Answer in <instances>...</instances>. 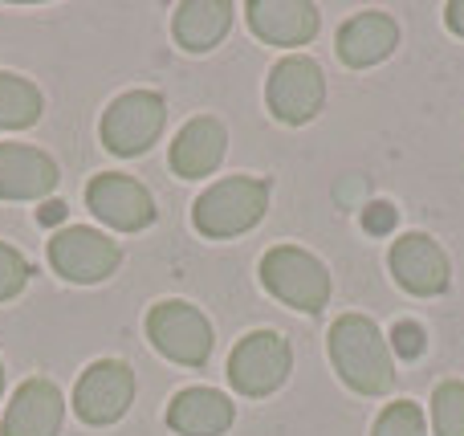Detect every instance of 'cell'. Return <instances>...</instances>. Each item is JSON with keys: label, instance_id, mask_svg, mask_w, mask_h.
I'll return each instance as SVG.
<instances>
[{"label": "cell", "instance_id": "15", "mask_svg": "<svg viewBox=\"0 0 464 436\" xmlns=\"http://www.w3.org/2000/svg\"><path fill=\"white\" fill-rule=\"evenodd\" d=\"M400 45V24L387 13H359L338 29V62L351 65V70H367V65H379L383 57L395 53Z\"/></svg>", "mask_w": 464, "mask_h": 436}, {"label": "cell", "instance_id": "5", "mask_svg": "<svg viewBox=\"0 0 464 436\" xmlns=\"http://www.w3.org/2000/svg\"><path fill=\"white\" fill-rule=\"evenodd\" d=\"M294 351L277 331H253L232 347L228 355V383L248 400L273 396L289 380Z\"/></svg>", "mask_w": 464, "mask_h": 436}, {"label": "cell", "instance_id": "18", "mask_svg": "<svg viewBox=\"0 0 464 436\" xmlns=\"http://www.w3.org/2000/svg\"><path fill=\"white\" fill-rule=\"evenodd\" d=\"M232 29V5L228 0H188L171 16V33L188 53H208L220 45V37Z\"/></svg>", "mask_w": 464, "mask_h": 436}, {"label": "cell", "instance_id": "8", "mask_svg": "<svg viewBox=\"0 0 464 436\" xmlns=\"http://www.w3.org/2000/svg\"><path fill=\"white\" fill-rule=\"evenodd\" d=\"M135 400V372L122 359H98L82 372L78 388H73V408L86 424L102 429L114 424Z\"/></svg>", "mask_w": 464, "mask_h": 436}, {"label": "cell", "instance_id": "19", "mask_svg": "<svg viewBox=\"0 0 464 436\" xmlns=\"http://www.w3.org/2000/svg\"><path fill=\"white\" fill-rule=\"evenodd\" d=\"M41 119V90L29 78L0 70V131H21Z\"/></svg>", "mask_w": 464, "mask_h": 436}, {"label": "cell", "instance_id": "23", "mask_svg": "<svg viewBox=\"0 0 464 436\" xmlns=\"http://www.w3.org/2000/svg\"><path fill=\"white\" fill-rule=\"evenodd\" d=\"M392 351L400 359H420L424 355V347H428V339H424V326H416V323H395V331H392Z\"/></svg>", "mask_w": 464, "mask_h": 436}, {"label": "cell", "instance_id": "16", "mask_svg": "<svg viewBox=\"0 0 464 436\" xmlns=\"http://www.w3.org/2000/svg\"><path fill=\"white\" fill-rule=\"evenodd\" d=\"M225 151H228L225 122L212 119V114H200V119L184 122V131H179L176 143H171V168L184 179H200L220 168Z\"/></svg>", "mask_w": 464, "mask_h": 436}, {"label": "cell", "instance_id": "9", "mask_svg": "<svg viewBox=\"0 0 464 436\" xmlns=\"http://www.w3.org/2000/svg\"><path fill=\"white\" fill-rule=\"evenodd\" d=\"M122 253L119 245L111 241L106 233H98V228H62V233L49 241V266L57 269V274L65 277V282H102V277H111L114 269H119Z\"/></svg>", "mask_w": 464, "mask_h": 436}, {"label": "cell", "instance_id": "6", "mask_svg": "<svg viewBox=\"0 0 464 436\" xmlns=\"http://www.w3.org/2000/svg\"><path fill=\"white\" fill-rule=\"evenodd\" d=\"M265 102H269L273 119L289 122V127H302L326 102V78H322V65L305 53H289L281 57L269 70L265 82Z\"/></svg>", "mask_w": 464, "mask_h": 436}, {"label": "cell", "instance_id": "3", "mask_svg": "<svg viewBox=\"0 0 464 436\" xmlns=\"http://www.w3.org/2000/svg\"><path fill=\"white\" fill-rule=\"evenodd\" d=\"M261 282L277 302L305 315H318L330 302V274L314 253L297 249V245H277L261 257Z\"/></svg>", "mask_w": 464, "mask_h": 436}, {"label": "cell", "instance_id": "11", "mask_svg": "<svg viewBox=\"0 0 464 436\" xmlns=\"http://www.w3.org/2000/svg\"><path fill=\"white\" fill-rule=\"evenodd\" d=\"M86 204L102 225L119 228V233H139L155 220V200L139 179L119 176V171H106L94 176L86 188Z\"/></svg>", "mask_w": 464, "mask_h": 436}, {"label": "cell", "instance_id": "1", "mask_svg": "<svg viewBox=\"0 0 464 436\" xmlns=\"http://www.w3.org/2000/svg\"><path fill=\"white\" fill-rule=\"evenodd\" d=\"M330 363L338 380L359 396H383L395 388L392 343L367 315H343L330 326Z\"/></svg>", "mask_w": 464, "mask_h": 436}, {"label": "cell", "instance_id": "20", "mask_svg": "<svg viewBox=\"0 0 464 436\" xmlns=\"http://www.w3.org/2000/svg\"><path fill=\"white\" fill-rule=\"evenodd\" d=\"M436 436H464V380H449L432 392Z\"/></svg>", "mask_w": 464, "mask_h": 436}, {"label": "cell", "instance_id": "26", "mask_svg": "<svg viewBox=\"0 0 464 436\" xmlns=\"http://www.w3.org/2000/svg\"><path fill=\"white\" fill-rule=\"evenodd\" d=\"M0 392H5V367H0Z\"/></svg>", "mask_w": 464, "mask_h": 436}, {"label": "cell", "instance_id": "12", "mask_svg": "<svg viewBox=\"0 0 464 436\" xmlns=\"http://www.w3.org/2000/svg\"><path fill=\"white\" fill-rule=\"evenodd\" d=\"M248 29L256 33L269 45H305V41L318 37V8L305 5V0H248L245 5Z\"/></svg>", "mask_w": 464, "mask_h": 436}, {"label": "cell", "instance_id": "22", "mask_svg": "<svg viewBox=\"0 0 464 436\" xmlns=\"http://www.w3.org/2000/svg\"><path fill=\"white\" fill-rule=\"evenodd\" d=\"M24 282H29V261H24L13 245L0 241V302L16 298V294L24 290Z\"/></svg>", "mask_w": 464, "mask_h": 436}, {"label": "cell", "instance_id": "13", "mask_svg": "<svg viewBox=\"0 0 464 436\" xmlns=\"http://www.w3.org/2000/svg\"><path fill=\"white\" fill-rule=\"evenodd\" d=\"M57 163L24 143H0V200H41L57 188Z\"/></svg>", "mask_w": 464, "mask_h": 436}, {"label": "cell", "instance_id": "14", "mask_svg": "<svg viewBox=\"0 0 464 436\" xmlns=\"http://www.w3.org/2000/svg\"><path fill=\"white\" fill-rule=\"evenodd\" d=\"M62 392L49 380H24L13 392L5 421H0V436H57L62 429Z\"/></svg>", "mask_w": 464, "mask_h": 436}, {"label": "cell", "instance_id": "4", "mask_svg": "<svg viewBox=\"0 0 464 436\" xmlns=\"http://www.w3.org/2000/svg\"><path fill=\"white\" fill-rule=\"evenodd\" d=\"M147 339L155 343L160 355H168L179 367H204L212 355V323L192 306V302H155L147 315Z\"/></svg>", "mask_w": 464, "mask_h": 436}, {"label": "cell", "instance_id": "10", "mask_svg": "<svg viewBox=\"0 0 464 436\" xmlns=\"http://www.w3.org/2000/svg\"><path fill=\"white\" fill-rule=\"evenodd\" d=\"M387 266H392L395 282L408 294H416V298H440L452 282L449 253L428 233H403L387 253Z\"/></svg>", "mask_w": 464, "mask_h": 436}, {"label": "cell", "instance_id": "25", "mask_svg": "<svg viewBox=\"0 0 464 436\" xmlns=\"http://www.w3.org/2000/svg\"><path fill=\"white\" fill-rule=\"evenodd\" d=\"M65 217V204H45V208H41V225H53V220H62Z\"/></svg>", "mask_w": 464, "mask_h": 436}, {"label": "cell", "instance_id": "7", "mask_svg": "<svg viewBox=\"0 0 464 436\" xmlns=\"http://www.w3.org/2000/svg\"><path fill=\"white\" fill-rule=\"evenodd\" d=\"M168 122V102L155 90H130L102 114V147L114 155H143Z\"/></svg>", "mask_w": 464, "mask_h": 436}, {"label": "cell", "instance_id": "2", "mask_svg": "<svg viewBox=\"0 0 464 436\" xmlns=\"http://www.w3.org/2000/svg\"><path fill=\"white\" fill-rule=\"evenodd\" d=\"M265 208H269V184L256 176H228L220 184H212L208 192L196 200L192 225L212 241L225 237H240L253 225H261Z\"/></svg>", "mask_w": 464, "mask_h": 436}, {"label": "cell", "instance_id": "17", "mask_svg": "<svg viewBox=\"0 0 464 436\" xmlns=\"http://www.w3.org/2000/svg\"><path fill=\"white\" fill-rule=\"evenodd\" d=\"M232 400L217 388H184L168 404V429L179 436H225L232 429Z\"/></svg>", "mask_w": 464, "mask_h": 436}, {"label": "cell", "instance_id": "24", "mask_svg": "<svg viewBox=\"0 0 464 436\" xmlns=\"http://www.w3.org/2000/svg\"><path fill=\"white\" fill-rule=\"evenodd\" d=\"M444 24H449L457 37H464V0H452V5L444 8Z\"/></svg>", "mask_w": 464, "mask_h": 436}, {"label": "cell", "instance_id": "21", "mask_svg": "<svg viewBox=\"0 0 464 436\" xmlns=\"http://www.w3.org/2000/svg\"><path fill=\"white\" fill-rule=\"evenodd\" d=\"M371 436H428V421H424V412H420V404L395 400V404H387L383 412H379Z\"/></svg>", "mask_w": 464, "mask_h": 436}]
</instances>
